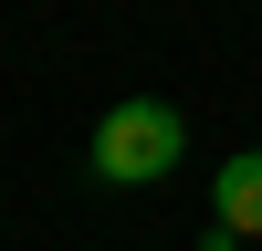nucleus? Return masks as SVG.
Returning <instances> with one entry per match:
<instances>
[{
    "label": "nucleus",
    "instance_id": "f03ea898",
    "mask_svg": "<svg viewBox=\"0 0 262 251\" xmlns=\"http://www.w3.org/2000/svg\"><path fill=\"white\" fill-rule=\"evenodd\" d=\"M210 251H242L262 241V146H242V157H221V178H210Z\"/></svg>",
    "mask_w": 262,
    "mask_h": 251
},
{
    "label": "nucleus",
    "instance_id": "f257e3e1",
    "mask_svg": "<svg viewBox=\"0 0 262 251\" xmlns=\"http://www.w3.org/2000/svg\"><path fill=\"white\" fill-rule=\"evenodd\" d=\"M179 157H189V126H179V105H158V94L105 105V115H95V146H84V167H95L105 188H158Z\"/></svg>",
    "mask_w": 262,
    "mask_h": 251
}]
</instances>
